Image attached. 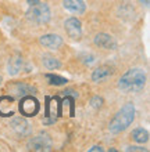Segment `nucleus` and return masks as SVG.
<instances>
[{"label": "nucleus", "mask_w": 150, "mask_h": 152, "mask_svg": "<svg viewBox=\"0 0 150 152\" xmlns=\"http://www.w3.org/2000/svg\"><path fill=\"white\" fill-rule=\"evenodd\" d=\"M10 126L18 136H29L31 134V124L27 122L25 118L17 116L10 122Z\"/></svg>", "instance_id": "9"}, {"label": "nucleus", "mask_w": 150, "mask_h": 152, "mask_svg": "<svg viewBox=\"0 0 150 152\" xmlns=\"http://www.w3.org/2000/svg\"><path fill=\"white\" fill-rule=\"evenodd\" d=\"M93 42L99 48H103V50H115L117 48V42L109 33H98L95 36Z\"/></svg>", "instance_id": "8"}, {"label": "nucleus", "mask_w": 150, "mask_h": 152, "mask_svg": "<svg viewBox=\"0 0 150 152\" xmlns=\"http://www.w3.org/2000/svg\"><path fill=\"white\" fill-rule=\"evenodd\" d=\"M1 80H3V79H1V75H0V84H1Z\"/></svg>", "instance_id": "21"}, {"label": "nucleus", "mask_w": 150, "mask_h": 152, "mask_svg": "<svg viewBox=\"0 0 150 152\" xmlns=\"http://www.w3.org/2000/svg\"><path fill=\"white\" fill-rule=\"evenodd\" d=\"M146 86V73L140 68H132L126 71L118 80V88L125 94L142 91Z\"/></svg>", "instance_id": "1"}, {"label": "nucleus", "mask_w": 150, "mask_h": 152, "mask_svg": "<svg viewBox=\"0 0 150 152\" xmlns=\"http://www.w3.org/2000/svg\"><path fill=\"white\" fill-rule=\"evenodd\" d=\"M46 79H47L49 84H52V86H64V84H67V82H68L65 77H61V76H58V75H53V73H47V75H46Z\"/></svg>", "instance_id": "16"}, {"label": "nucleus", "mask_w": 150, "mask_h": 152, "mask_svg": "<svg viewBox=\"0 0 150 152\" xmlns=\"http://www.w3.org/2000/svg\"><path fill=\"white\" fill-rule=\"evenodd\" d=\"M24 68V60L21 57H13L7 64V71L11 76H16L17 73H20Z\"/></svg>", "instance_id": "13"}, {"label": "nucleus", "mask_w": 150, "mask_h": 152, "mask_svg": "<svg viewBox=\"0 0 150 152\" xmlns=\"http://www.w3.org/2000/svg\"><path fill=\"white\" fill-rule=\"evenodd\" d=\"M8 90L11 91V94L17 98H22L25 96H31L36 91V88L31 86V84H27L24 82H16L13 83L11 86H8Z\"/></svg>", "instance_id": "7"}, {"label": "nucleus", "mask_w": 150, "mask_h": 152, "mask_svg": "<svg viewBox=\"0 0 150 152\" xmlns=\"http://www.w3.org/2000/svg\"><path fill=\"white\" fill-rule=\"evenodd\" d=\"M63 6L72 14H83L86 10V4L83 0H63Z\"/></svg>", "instance_id": "11"}, {"label": "nucleus", "mask_w": 150, "mask_h": 152, "mask_svg": "<svg viewBox=\"0 0 150 152\" xmlns=\"http://www.w3.org/2000/svg\"><path fill=\"white\" fill-rule=\"evenodd\" d=\"M95 151H103V148H101V147H98V145H96V147H92V148L89 149V152H95Z\"/></svg>", "instance_id": "19"}, {"label": "nucleus", "mask_w": 150, "mask_h": 152, "mask_svg": "<svg viewBox=\"0 0 150 152\" xmlns=\"http://www.w3.org/2000/svg\"><path fill=\"white\" fill-rule=\"evenodd\" d=\"M27 18L29 22L35 25H46L52 18V11H50L49 6L46 3H36L33 6H29L28 11H27Z\"/></svg>", "instance_id": "3"}, {"label": "nucleus", "mask_w": 150, "mask_h": 152, "mask_svg": "<svg viewBox=\"0 0 150 152\" xmlns=\"http://www.w3.org/2000/svg\"><path fill=\"white\" fill-rule=\"evenodd\" d=\"M20 111L27 116H35L39 111V102L35 97L25 96L20 102Z\"/></svg>", "instance_id": "6"}, {"label": "nucleus", "mask_w": 150, "mask_h": 152, "mask_svg": "<svg viewBox=\"0 0 150 152\" xmlns=\"http://www.w3.org/2000/svg\"><path fill=\"white\" fill-rule=\"evenodd\" d=\"M125 151H139V152H147L146 148H143V147H128L125 148Z\"/></svg>", "instance_id": "18"}, {"label": "nucleus", "mask_w": 150, "mask_h": 152, "mask_svg": "<svg viewBox=\"0 0 150 152\" xmlns=\"http://www.w3.org/2000/svg\"><path fill=\"white\" fill-rule=\"evenodd\" d=\"M131 137H132V140H134L135 142H138V144H146L147 141H149V132L143 127H136L132 130Z\"/></svg>", "instance_id": "14"}, {"label": "nucleus", "mask_w": 150, "mask_h": 152, "mask_svg": "<svg viewBox=\"0 0 150 152\" xmlns=\"http://www.w3.org/2000/svg\"><path fill=\"white\" fill-rule=\"evenodd\" d=\"M28 149H31V151H50L52 149V140L47 134H38L29 140Z\"/></svg>", "instance_id": "5"}, {"label": "nucleus", "mask_w": 150, "mask_h": 152, "mask_svg": "<svg viewBox=\"0 0 150 152\" xmlns=\"http://www.w3.org/2000/svg\"><path fill=\"white\" fill-rule=\"evenodd\" d=\"M134 119H135V107L132 102H126L117 112V115L113 118V120L110 122L109 126L110 133L118 134V133L126 130L132 124Z\"/></svg>", "instance_id": "2"}, {"label": "nucleus", "mask_w": 150, "mask_h": 152, "mask_svg": "<svg viewBox=\"0 0 150 152\" xmlns=\"http://www.w3.org/2000/svg\"><path fill=\"white\" fill-rule=\"evenodd\" d=\"M111 75H113V69L107 66V65H103V66H99L93 71L92 80L96 82V83H101V82H106L109 77H111Z\"/></svg>", "instance_id": "12"}, {"label": "nucleus", "mask_w": 150, "mask_h": 152, "mask_svg": "<svg viewBox=\"0 0 150 152\" xmlns=\"http://www.w3.org/2000/svg\"><path fill=\"white\" fill-rule=\"evenodd\" d=\"M90 105L93 107V108H100L101 105H103V98L101 97H93L92 100H90Z\"/></svg>", "instance_id": "17"}, {"label": "nucleus", "mask_w": 150, "mask_h": 152, "mask_svg": "<svg viewBox=\"0 0 150 152\" xmlns=\"http://www.w3.org/2000/svg\"><path fill=\"white\" fill-rule=\"evenodd\" d=\"M39 42L43 47L49 48V50H57L63 44V37H60L58 35H54V33H47V35L41 36Z\"/></svg>", "instance_id": "10"}, {"label": "nucleus", "mask_w": 150, "mask_h": 152, "mask_svg": "<svg viewBox=\"0 0 150 152\" xmlns=\"http://www.w3.org/2000/svg\"><path fill=\"white\" fill-rule=\"evenodd\" d=\"M42 62H43V66L46 69H49V71H56V69H58L61 66L60 61L57 60V58H54V57H49V56L43 57Z\"/></svg>", "instance_id": "15"}, {"label": "nucleus", "mask_w": 150, "mask_h": 152, "mask_svg": "<svg viewBox=\"0 0 150 152\" xmlns=\"http://www.w3.org/2000/svg\"><path fill=\"white\" fill-rule=\"evenodd\" d=\"M64 29L68 37L72 40H79L82 37V24L77 17H69L64 22Z\"/></svg>", "instance_id": "4"}, {"label": "nucleus", "mask_w": 150, "mask_h": 152, "mask_svg": "<svg viewBox=\"0 0 150 152\" xmlns=\"http://www.w3.org/2000/svg\"><path fill=\"white\" fill-rule=\"evenodd\" d=\"M27 1H28V4H29V6H33V4L39 3V0H27Z\"/></svg>", "instance_id": "20"}]
</instances>
